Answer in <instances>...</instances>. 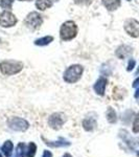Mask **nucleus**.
I'll return each instance as SVG.
<instances>
[{
  "instance_id": "obj_25",
  "label": "nucleus",
  "mask_w": 139,
  "mask_h": 157,
  "mask_svg": "<svg viewBox=\"0 0 139 157\" xmlns=\"http://www.w3.org/2000/svg\"><path fill=\"white\" fill-rule=\"evenodd\" d=\"M134 97H135L136 98H139V88L137 90H136V92H135V94H134Z\"/></svg>"
},
{
  "instance_id": "obj_8",
  "label": "nucleus",
  "mask_w": 139,
  "mask_h": 157,
  "mask_svg": "<svg viewBox=\"0 0 139 157\" xmlns=\"http://www.w3.org/2000/svg\"><path fill=\"white\" fill-rule=\"evenodd\" d=\"M65 116L62 114V113H54V114L50 115L49 120H48V124L50 126V128L54 129V130H59V129L62 128V126L64 125L65 123Z\"/></svg>"
},
{
  "instance_id": "obj_10",
  "label": "nucleus",
  "mask_w": 139,
  "mask_h": 157,
  "mask_svg": "<svg viewBox=\"0 0 139 157\" xmlns=\"http://www.w3.org/2000/svg\"><path fill=\"white\" fill-rule=\"evenodd\" d=\"M132 52H133V48L131 46H129V45H120V46L116 49L115 55H116V57L119 58V59H125V58H127L128 56H130L132 54Z\"/></svg>"
},
{
  "instance_id": "obj_5",
  "label": "nucleus",
  "mask_w": 139,
  "mask_h": 157,
  "mask_svg": "<svg viewBox=\"0 0 139 157\" xmlns=\"http://www.w3.org/2000/svg\"><path fill=\"white\" fill-rule=\"evenodd\" d=\"M125 30L127 34L132 38L139 37V22L136 19L129 18L125 21Z\"/></svg>"
},
{
  "instance_id": "obj_3",
  "label": "nucleus",
  "mask_w": 139,
  "mask_h": 157,
  "mask_svg": "<svg viewBox=\"0 0 139 157\" xmlns=\"http://www.w3.org/2000/svg\"><path fill=\"white\" fill-rule=\"evenodd\" d=\"M77 25L71 20L66 21L62 24L60 29V37L63 41H70V40L74 39L77 35Z\"/></svg>"
},
{
  "instance_id": "obj_23",
  "label": "nucleus",
  "mask_w": 139,
  "mask_h": 157,
  "mask_svg": "<svg viewBox=\"0 0 139 157\" xmlns=\"http://www.w3.org/2000/svg\"><path fill=\"white\" fill-rule=\"evenodd\" d=\"M42 157H52V155H51V153H50L49 151H44Z\"/></svg>"
},
{
  "instance_id": "obj_24",
  "label": "nucleus",
  "mask_w": 139,
  "mask_h": 157,
  "mask_svg": "<svg viewBox=\"0 0 139 157\" xmlns=\"http://www.w3.org/2000/svg\"><path fill=\"white\" fill-rule=\"evenodd\" d=\"M138 86H139V78H136V80L133 82V87H134V88L138 87Z\"/></svg>"
},
{
  "instance_id": "obj_14",
  "label": "nucleus",
  "mask_w": 139,
  "mask_h": 157,
  "mask_svg": "<svg viewBox=\"0 0 139 157\" xmlns=\"http://www.w3.org/2000/svg\"><path fill=\"white\" fill-rule=\"evenodd\" d=\"M83 126H84L85 130L87 131H91L94 129V127L96 126V121L93 117H87L85 118L84 121H83Z\"/></svg>"
},
{
  "instance_id": "obj_27",
  "label": "nucleus",
  "mask_w": 139,
  "mask_h": 157,
  "mask_svg": "<svg viewBox=\"0 0 139 157\" xmlns=\"http://www.w3.org/2000/svg\"><path fill=\"white\" fill-rule=\"evenodd\" d=\"M19 1H30V0H19Z\"/></svg>"
},
{
  "instance_id": "obj_26",
  "label": "nucleus",
  "mask_w": 139,
  "mask_h": 157,
  "mask_svg": "<svg viewBox=\"0 0 139 157\" xmlns=\"http://www.w3.org/2000/svg\"><path fill=\"white\" fill-rule=\"evenodd\" d=\"M63 157H72L71 155H70V154H68V153H66V154H64V156Z\"/></svg>"
},
{
  "instance_id": "obj_18",
  "label": "nucleus",
  "mask_w": 139,
  "mask_h": 157,
  "mask_svg": "<svg viewBox=\"0 0 139 157\" xmlns=\"http://www.w3.org/2000/svg\"><path fill=\"white\" fill-rule=\"evenodd\" d=\"M14 0H0V6L1 9H3L4 11H9L12 9Z\"/></svg>"
},
{
  "instance_id": "obj_11",
  "label": "nucleus",
  "mask_w": 139,
  "mask_h": 157,
  "mask_svg": "<svg viewBox=\"0 0 139 157\" xmlns=\"http://www.w3.org/2000/svg\"><path fill=\"white\" fill-rule=\"evenodd\" d=\"M102 3L108 11L113 12V11H116V10L120 6L121 2H120V0H102Z\"/></svg>"
},
{
  "instance_id": "obj_15",
  "label": "nucleus",
  "mask_w": 139,
  "mask_h": 157,
  "mask_svg": "<svg viewBox=\"0 0 139 157\" xmlns=\"http://www.w3.org/2000/svg\"><path fill=\"white\" fill-rule=\"evenodd\" d=\"M13 149H14V146H13L12 141L7 140L4 143V145L2 146V152L6 157H11L12 153H13Z\"/></svg>"
},
{
  "instance_id": "obj_30",
  "label": "nucleus",
  "mask_w": 139,
  "mask_h": 157,
  "mask_svg": "<svg viewBox=\"0 0 139 157\" xmlns=\"http://www.w3.org/2000/svg\"><path fill=\"white\" fill-rule=\"evenodd\" d=\"M127 1H131V0H127Z\"/></svg>"
},
{
  "instance_id": "obj_17",
  "label": "nucleus",
  "mask_w": 139,
  "mask_h": 157,
  "mask_svg": "<svg viewBox=\"0 0 139 157\" xmlns=\"http://www.w3.org/2000/svg\"><path fill=\"white\" fill-rule=\"evenodd\" d=\"M25 155V145L23 143H20L16 148V153L14 157H24Z\"/></svg>"
},
{
  "instance_id": "obj_7",
  "label": "nucleus",
  "mask_w": 139,
  "mask_h": 157,
  "mask_svg": "<svg viewBox=\"0 0 139 157\" xmlns=\"http://www.w3.org/2000/svg\"><path fill=\"white\" fill-rule=\"evenodd\" d=\"M7 124H9V127L15 131H25L29 127L28 123L25 120H23V118H20V117L9 118Z\"/></svg>"
},
{
  "instance_id": "obj_4",
  "label": "nucleus",
  "mask_w": 139,
  "mask_h": 157,
  "mask_svg": "<svg viewBox=\"0 0 139 157\" xmlns=\"http://www.w3.org/2000/svg\"><path fill=\"white\" fill-rule=\"evenodd\" d=\"M42 23H43L42 16L37 12L29 13L24 19V25L30 30H36L38 29H40Z\"/></svg>"
},
{
  "instance_id": "obj_29",
  "label": "nucleus",
  "mask_w": 139,
  "mask_h": 157,
  "mask_svg": "<svg viewBox=\"0 0 139 157\" xmlns=\"http://www.w3.org/2000/svg\"><path fill=\"white\" fill-rule=\"evenodd\" d=\"M0 157H2V155H1V154H0Z\"/></svg>"
},
{
  "instance_id": "obj_28",
  "label": "nucleus",
  "mask_w": 139,
  "mask_h": 157,
  "mask_svg": "<svg viewBox=\"0 0 139 157\" xmlns=\"http://www.w3.org/2000/svg\"><path fill=\"white\" fill-rule=\"evenodd\" d=\"M137 73H139V67H138V69H137Z\"/></svg>"
},
{
  "instance_id": "obj_2",
  "label": "nucleus",
  "mask_w": 139,
  "mask_h": 157,
  "mask_svg": "<svg viewBox=\"0 0 139 157\" xmlns=\"http://www.w3.org/2000/svg\"><path fill=\"white\" fill-rule=\"evenodd\" d=\"M83 72H84V67L82 65L73 64L65 70L64 75H63V78L66 83L73 84V83H77L82 78Z\"/></svg>"
},
{
  "instance_id": "obj_6",
  "label": "nucleus",
  "mask_w": 139,
  "mask_h": 157,
  "mask_svg": "<svg viewBox=\"0 0 139 157\" xmlns=\"http://www.w3.org/2000/svg\"><path fill=\"white\" fill-rule=\"evenodd\" d=\"M18 19L9 11H3L0 14V26L1 27H12L16 25Z\"/></svg>"
},
{
  "instance_id": "obj_16",
  "label": "nucleus",
  "mask_w": 139,
  "mask_h": 157,
  "mask_svg": "<svg viewBox=\"0 0 139 157\" xmlns=\"http://www.w3.org/2000/svg\"><path fill=\"white\" fill-rule=\"evenodd\" d=\"M107 120L111 124H114L117 121V115H116L115 110L112 107H109L107 110Z\"/></svg>"
},
{
  "instance_id": "obj_13",
  "label": "nucleus",
  "mask_w": 139,
  "mask_h": 157,
  "mask_svg": "<svg viewBox=\"0 0 139 157\" xmlns=\"http://www.w3.org/2000/svg\"><path fill=\"white\" fill-rule=\"evenodd\" d=\"M52 41H54V37L52 36H45L43 38H40V39H37L35 41V45H37V46H46Z\"/></svg>"
},
{
  "instance_id": "obj_12",
  "label": "nucleus",
  "mask_w": 139,
  "mask_h": 157,
  "mask_svg": "<svg viewBox=\"0 0 139 157\" xmlns=\"http://www.w3.org/2000/svg\"><path fill=\"white\" fill-rule=\"evenodd\" d=\"M58 0H36V7L39 11H45L54 6V3Z\"/></svg>"
},
{
  "instance_id": "obj_9",
  "label": "nucleus",
  "mask_w": 139,
  "mask_h": 157,
  "mask_svg": "<svg viewBox=\"0 0 139 157\" xmlns=\"http://www.w3.org/2000/svg\"><path fill=\"white\" fill-rule=\"evenodd\" d=\"M107 84H108V80L107 78L105 77H100L98 80L96 81V83L94 84V87L93 89L96 92V94L98 95H103L105 94V91H106V87H107Z\"/></svg>"
},
{
  "instance_id": "obj_22",
  "label": "nucleus",
  "mask_w": 139,
  "mask_h": 157,
  "mask_svg": "<svg viewBox=\"0 0 139 157\" xmlns=\"http://www.w3.org/2000/svg\"><path fill=\"white\" fill-rule=\"evenodd\" d=\"M74 2L77 4H85V6H89L90 3H92V0H74Z\"/></svg>"
},
{
  "instance_id": "obj_19",
  "label": "nucleus",
  "mask_w": 139,
  "mask_h": 157,
  "mask_svg": "<svg viewBox=\"0 0 139 157\" xmlns=\"http://www.w3.org/2000/svg\"><path fill=\"white\" fill-rule=\"evenodd\" d=\"M36 151H37V146L35 145L34 143H30L28 145V149H27L26 156L27 157H34L35 155H36Z\"/></svg>"
},
{
  "instance_id": "obj_21",
  "label": "nucleus",
  "mask_w": 139,
  "mask_h": 157,
  "mask_svg": "<svg viewBox=\"0 0 139 157\" xmlns=\"http://www.w3.org/2000/svg\"><path fill=\"white\" fill-rule=\"evenodd\" d=\"M135 60L133 59H130V61H129V64H128V67H127V70L128 71H131V70H133V68L135 67Z\"/></svg>"
},
{
  "instance_id": "obj_1",
  "label": "nucleus",
  "mask_w": 139,
  "mask_h": 157,
  "mask_svg": "<svg viewBox=\"0 0 139 157\" xmlns=\"http://www.w3.org/2000/svg\"><path fill=\"white\" fill-rule=\"evenodd\" d=\"M23 69V63L15 60H6L0 63V71L4 75H14Z\"/></svg>"
},
{
  "instance_id": "obj_20",
  "label": "nucleus",
  "mask_w": 139,
  "mask_h": 157,
  "mask_svg": "<svg viewBox=\"0 0 139 157\" xmlns=\"http://www.w3.org/2000/svg\"><path fill=\"white\" fill-rule=\"evenodd\" d=\"M133 132L134 133H139V113L136 115L135 120L133 123Z\"/></svg>"
}]
</instances>
